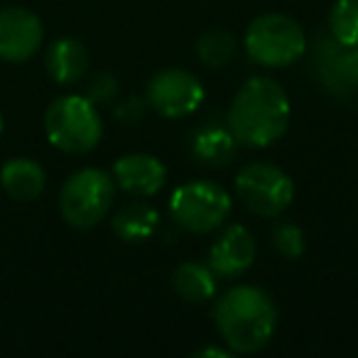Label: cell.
Wrapping results in <instances>:
<instances>
[{
  "label": "cell",
  "mask_w": 358,
  "mask_h": 358,
  "mask_svg": "<svg viewBox=\"0 0 358 358\" xmlns=\"http://www.w3.org/2000/svg\"><path fill=\"white\" fill-rule=\"evenodd\" d=\"M289 96L270 76H253L238 91L226 113V125L243 148H270L287 133Z\"/></svg>",
  "instance_id": "cell-1"
},
{
  "label": "cell",
  "mask_w": 358,
  "mask_h": 358,
  "mask_svg": "<svg viewBox=\"0 0 358 358\" xmlns=\"http://www.w3.org/2000/svg\"><path fill=\"white\" fill-rule=\"evenodd\" d=\"M214 324L234 353H258L275 336L278 307L263 287L236 285L216 299Z\"/></svg>",
  "instance_id": "cell-2"
},
{
  "label": "cell",
  "mask_w": 358,
  "mask_h": 358,
  "mask_svg": "<svg viewBox=\"0 0 358 358\" xmlns=\"http://www.w3.org/2000/svg\"><path fill=\"white\" fill-rule=\"evenodd\" d=\"M243 47L255 64L268 69H285L304 57L307 35L294 17L285 13H265L248 25Z\"/></svg>",
  "instance_id": "cell-3"
},
{
  "label": "cell",
  "mask_w": 358,
  "mask_h": 358,
  "mask_svg": "<svg viewBox=\"0 0 358 358\" xmlns=\"http://www.w3.org/2000/svg\"><path fill=\"white\" fill-rule=\"evenodd\" d=\"M45 133L57 150L69 155L91 152L103 138L99 106L86 96H62L47 108Z\"/></svg>",
  "instance_id": "cell-4"
},
{
  "label": "cell",
  "mask_w": 358,
  "mask_h": 358,
  "mask_svg": "<svg viewBox=\"0 0 358 358\" xmlns=\"http://www.w3.org/2000/svg\"><path fill=\"white\" fill-rule=\"evenodd\" d=\"M231 194L211 179H192L169 196V216L179 229L189 234L219 231L231 216Z\"/></svg>",
  "instance_id": "cell-5"
},
{
  "label": "cell",
  "mask_w": 358,
  "mask_h": 358,
  "mask_svg": "<svg viewBox=\"0 0 358 358\" xmlns=\"http://www.w3.org/2000/svg\"><path fill=\"white\" fill-rule=\"evenodd\" d=\"M115 189L118 187L113 182V174L106 169H79L62 187V216L74 229H94L108 216L115 199Z\"/></svg>",
  "instance_id": "cell-6"
},
{
  "label": "cell",
  "mask_w": 358,
  "mask_h": 358,
  "mask_svg": "<svg viewBox=\"0 0 358 358\" xmlns=\"http://www.w3.org/2000/svg\"><path fill=\"white\" fill-rule=\"evenodd\" d=\"M236 194L250 214L278 219L292 206L294 182L273 162H250L236 174Z\"/></svg>",
  "instance_id": "cell-7"
},
{
  "label": "cell",
  "mask_w": 358,
  "mask_h": 358,
  "mask_svg": "<svg viewBox=\"0 0 358 358\" xmlns=\"http://www.w3.org/2000/svg\"><path fill=\"white\" fill-rule=\"evenodd\" d=\"M204 99L206 91L199 76L192 74L189 69H179V66L159 69L148 81V91H145V101H148L150 108L169 120L187 118V115L196 113Z\"/></svg>",
  "instance_id": "cell-8"
},
{
  "label": "cell",
  "mask_w": 358,
  "mask_h": 358,
  "mask_svg": "<svg viewBox=\"0 0 358 358\" xmlns=\"http://www.w3.org/2000/svg\"><path fill=\"white\" fill-rule=\"evenodd\" d=\"M312 71L322 89L334 96L358 91V47L336 42L331 35H319L312 47Z\"/></svg>",
  "instance_id": "cell-9"
},
{
  "label": "cell",
  "mask_w": 358,
  "mask_h": 358,
  "mask_svg": "<svg viewBox=\"0 0 358 358\" xmlns=\"http://www.w3.org/2000/svg\"><path fill=\"white\" fill-rule=\"evenodd\" d=\"M255 255H258L255 236L243 224H231L211 243L209 265L216 273V278L236 280L253 268Z\"/></svg>",
  "instance_id": "cell-10"
},
{
  "label": "cell",
  "mask_w": 358,
  "mask_h": 358,
  "mask_svg": "<svg viewBox=\"0 0 358 358\" xmlns=\"http://www.w3.org/2000/svg\"><path fill=\"white\" fill-rule=\"evenodd\" d=\"M45 40V27L35 13L25 8H6L0 10V59L27 62L37 55Z\"/></svg>",
  "instance_id": "cell-11"
},
{
  "label": "cell",
  "mask_w": 358,
  "mask_h": 358,
  "mask_svg": "<svg viewBox=\"0 0 358 358\" xmlns=\"http://www.w3.org/2000/svg\"><path fill=\"white\" fill-rule=\"evenodd\" d=\"M113 182L120 192L135 199H150L159 194L167 182V167L162 159L148 152H130L113 162Z\"/></svg>",
  "instance_id": "cell-12"
},
{
  "label": "cell",
  "mask_w": 358,
  "mask_h": 358,
  "mask_svg": "<svg viewBox=\"0 0 358 358\" xmlns=\"http://www.w3.org/2000/svg\"><path fill=\"white\" fill-rule=\"evenodd\" d=\"M189 148L199 164L219 169V167H229L236 159V155H238V140L234 138L229 125L211 120V123H204L194 130Z\"/></svg>",
  "instance_id": "cell-13"
},
{
  "label": "cell",
  "mask_w": 358,
  "mask_h": 358,
  "mask_svg": "<svg viewBox=\"0 0 358 358\" xmlns=\"http://www.w3.org/2000/svg\"><path fill=\"white\" fill-rule=\"evenodd\" d=\"M89 50L74 37H59L50 45L45 57V64L50 76L57 84H76L89 71Z\"/></svg>",
  "instance_id": "cell-14"
},
{
  "label": "cell",
  "mask_w": 358,
  "mask_h": 358,
  "mask_svg": "<svg viewBox=\"0 0 358 358\" xmlns=\"http://www.w3.org/2000/svg\"><path fill=\"white\" fill-rule=\"evenodd\" d=\"M172 287L182 302L189 304H204L216 297L219 292V278L211 270L209 263L201 260H185L174 268Z\"/></svg>",
  "instance_id": "cell-15"
},
{
  "label": "cell",
  "mask_w": 358,
  "mask_h": 358,
  "mask_svg": "<svg viewBox=\"0 0 358 358\" xmlns=\"http://www.w3.org/2000/svg\"><path fill=\"white\" fill-rule=\"evenodd\" d=\"M0 185L15 201H32L45 192L47 174L35 159L13 157L0 169Z\"/></svg>",
  "instance_id": "cell-16"
},
{
  "label": "cell",
  "mask_w": 358,
  "mask_h": 358,
  "mask_svg": "<svg viewBox=\"0 0 358 358\" xmlns=\"http://www.w3.org/2000/svg\"><path fill=\"white\" fill-rule=\"evenodd\" d=\"M113 234L125 243H145L159 229V211L148 201H130L113 216Z\"/></svg>",
  "instance_id": "cell-17"
},
{
  "label": "cell",
  "mask_w": 358,
  "mask_h": 358,
  "mask_svg": "<svg viewBox=\"0 0 358 358\" xmlns=\"http://www.w3.org/2000/svg\"><path fill=\"white\" fill-rule=\"evenodd\" d=\"M238 55V40L229 30H209L196 40V57L209 69L229 66Z\"/></svg>",
  "instance_id": "cell-18"
},
{
  "label": "cell",
  "mask_w": 358,
  "mask_h": 358,
  "mask_svg": "<svg viewBox=\"0 0 358 358\" xmlns=\"http://www.w3.org/2000/svg\"><path fill=\"white\" fill-rule=\"evenodd\" d=\"M329 35L348 47H358V0H336L329 10Z\"/></svg>",
  "instance_id": "cell-19"
},
{
  "label": "cell",
  "mask_w": 358,
  "mask_h": 358,
  "mask_svg": "<svg viewBox=\"0 0 358 358\" xmlns=\"http://www.w3.org/2000/svg\"><path fill=\"white\" fill-rule=\"evenodd\" d=\"M270 241H273V248L287 260H297L299 255L304 253V248H307L304 231L299 229L297 224H292V221H280V224H275Z\"/></svg>",
  "instance_id": "cell-20"
},
{
  "label": "cell",
  "mask_w": 358,
  "mask_h": 358,
  "mask_svg": "<svg viewBox=\"0 0 358 358\" xmlns=\"http://www.w3.org/2000/svg\"><path fill=\"white\" fill-rule=\"evenodd\" d=\"M115 96H118V79L108 71H101L91 79L89 91H86V99L94 101L96 106H103V103H113Z\"/></svg>",
  "instance_id": "cell-21"
},
{
  "label": "cell",
  "mask_w": 358,
  "mask_h": 358,
  "mask_svg": "<svg viewBox=\"0 0 358 358\" xmlns=\"http://www.w3.org/2000/svg\"><path fill=\"white\" fill-rule=\"evenodd\" d=\"M145 108H148V101L140 99V96H130V99H125L123 103H118L115 118L125 125H135V123H140V118L145 115Z\"/></svg>",
  "instance_id": "cell-22"
},
{
  "label": "cell",
  "mask_w": 358,
  "mask_h": 358,
  "mask_svg": "<svg viewBox=\"0 0 358 358\" xmlns=\"http://www.w3.org/2000/svg\"><path fill=\"white\" fill-rule=\"evenodd\" d=\"M196 358H231L234 356V351H231L229 346H204V348H199V351L194 353Z\"/></svg>",
  "instance_id": "cell-23"
},
{
  "label": "cell",
  "mask_w": 358,
  "mask_h": 358,
  "mask_svg": "<svg viewBox=\"0 0 358 358\" xmlns=\"http://www.w3.org/2000/svg\"><path fill=\"white\" fill-rule=\"evenodd\" d=\"M0 128H3V115H0Z\"/></svg>",
  "instance_id": "cell-24"
}]
</instances>
